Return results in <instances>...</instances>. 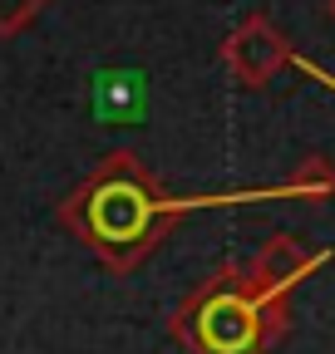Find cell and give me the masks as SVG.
<instances>
[{
	"mask_svg": "<svg viewBox=\"0 0 335 354\" xmlns=\"http://www.w3.org/2000/svg\"><path fill=\"white\" fill-rule=\"evenodd\" d=\"M325 261H330V251H306L296 236L281 232V236H271L257 256L246 261V281H251V290L266 295V300H286L311 271H320Z\"/></svg>",
	"mask_w": 335,
	"mask_h": 354,
	"instance_id": "4",
	"label": "cell"
},
{
	"mask_svg": "<svg viewBox=\"0 0 335 354\" xmlns=\"http://www.w3.org/2000/svg\"><path fill=\"white\" fill-rule=\"evenodd\" d=\"M325 10H330V20H335V0H325Z\"/></svg>",
	"mask_w": 335,
	"mask_h": 354,
	"instance_id": "6",
	"label": "cell"
},
{
	"mask_svg": "<svg viewBox=\"0 0 335 354\" xmlns=\"http://www.w3.org/2000/svg\"><path fill=\"white\" fill-rule=\"evenodd\" d=\"M173 335L192 354H262L271 339L286 335V300L251 290L246 266H222L178 310Z\"/></svg>",
	"mask_w": 335,
	"mask_h": 354,
	"instance_id": "2",
	"label": "cell"
},
{
	"mask_svg": "<svg viewBox=\"0 0 335 354\" xmlns=\"http://www.w3.org/2000/svg\"><path fill=\"white\" fill-rule=\"evenodd\" d=\"M50 0H0V35H20L25 25H35V15Z\"/></svg>",
	"mask_w": 335,
	"mask_h": 354,
	"instance_id": "5",
	"label": "cell"
},
{
	"mask_svg": "<svg viewBox=\"0 0 335 354\" xmlns=\"http://www.w3.org/2000/svg\"><path fill=\"white\" fill-rule=\"evenodd\" d=\"M222 59H227V69H232L237 84L262 88L276 69L296 64V50H291L286 30H281L271 15H246V20L222 39Z\"/></svg>",
	"mask_w": 335,
	"mask_h": 354,
	"instance_id": "3",
	"label": "cell"
},
{
	"mask_svg": "<svg viewBox=\"0 0 335 354\" xmlns=\"http://www.w3.org/2000/svg\"><path fill=\"white\" fill-rule=\"evenodd\" d=\"M335 192V167L325 158H306L296 172L286 177L281 187H257V192H217V197H168L153 172L129 153L118 148L109 153L84 183L64 197L60 216L64 227L94 246L114 271H129L138 266L163 236H168V221L178 212H192V207H222V202H262V197H330Z\"/></svg>",
	"mask_w": 335,
	"mask_h": 354,
	"instance_id": "1",
	"label": "cell"
}]
</instances>
